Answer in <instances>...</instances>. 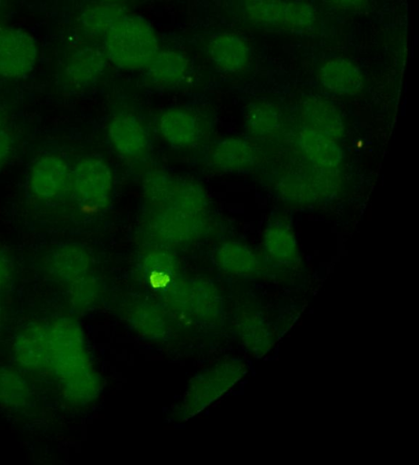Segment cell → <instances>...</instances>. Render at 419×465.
Returning <instances> with one entry per match:
<instances>
[{
	"mask_svg": "<svg viewBox=\"0 0 419 465\" xmlns=\"http://www.w3.org/2000/svg\"><path fill=\"white\" fill-rule=\"evenodd\" d=\"M203 213L162 208L151 221V230L160 241L179 244L198 237L205 229Z\"/></svg>",
	"mask_w": 419,
	"mask_h": 465,
	"instance_id": "cell-5",
	"label": "cell"
},
{
	"mask_svg": "<svg viewBox=\"0 0 419 465\" xmlns=\"http://www.w3.org/2000/svg\"><path fill=\"white\" fill-rule=\"evenodd\" d=\"M13 147L11 134L5 128L0 129V168L5 163Z\"/></svg>",
	"mask_w": 419,
	"mask_h": 465,
	"instance_id": "cell-23",
	"label": "cell"
},
{
	"mask_svg": "<svg viewBox=\"0 0 419 465\" xmlns=\"http://www.w3.org/2000/svg\"><path fill=\"white\" fill-rule=\"evenodd\" d=\"M264 248L267 257L275 264L292 267L299 261L295 234L291 226L282 220L269 223L264 234Z\"/></svg>",
	"mask_w": 419,
	"mask_h": 465,
	"instance_id": "cell-13",
	"label": "cell"
},
{
	"mask_svg": "<svg viewBox=\"0 0 419 465\" xmlns=\"http://www.w3.org/2000/svg\"><path fill=\"white\" fill-rule=\"evenodd\" d=\"M101 1L105 2V3H113V2L118 1V0H101Z\"/></svg>",
	"mask_w": 419,
	"mask_h": 465,
	"instance_id": "cell-27",
	"label": "cell"
},
{
	"mask_svg": "<svg viewBox=\"0 0 419 465\" xmlns=\"http://www.w3.org/2000/svg\"><path fill=\"white\" fill-rule=\"evenodd\" d=\"M103 38L106 58L122 69L145 68L159 51L153 27L137 15H125Z\"/></svg>",
	"mask_w": 419,
	"mask_h": 465,
	"instance_id": "cell-1",
	"label": "cell"
},
{
	"mask_svg": "<svg viewBox=\"0 0 419 465\" xmlns=\"http://www.w3.org/2000/svg\"><path fill=\"white\" fill-rule=\"evenodd\" d=\"M145 191L148 199L162 208L203 213L207 207L206 193L199 184L168 174L148 176Z\"/></svg>",
	"mask_w": 419,
	"mask_h": 465,
	"instance_id": "cell-3",
	"label": "cell"
},
{
	"mask_svg": "<svg viewBox=\"0 0 419 465\" xmlns=\"http://www.w3.org/2000/svg\"><path fill=\"white\" fill-rule=\"evenodd\" d=\"M334 6L352 11H360L368 7L369 0H328Z\"/></svg>",
	"mask_w": 419,
	"mask_h": 465,
	"instance_id": "cell-24",
	"label": "cell"
},
{
	"mask_svg": "<svg viewBox=\"0 0 419 465\" xmlns=\"http://www.w3.org/2000/svg\"><path fill=\"white\" fill-rule=\"evenodd\" d=\"M157 126L164 140L175 147H189L200 137L199 120L186 109L171 108L165 111L158 118Z\"/></svg>",
	"mask_w": 419,
	"mask_h": 465,
	"instance_id": "cell-11",
	"label": "cell"
},
{
	"mask_svg": "<svg viewBox=\"0 0 419 465\" xmlns=\"http://www.w3.org/2000/svg\"><path fill=\"white\" fill-rule=\"evenodd\" d=\"M125 15L122 6L105 3L85 9L80 17L85 34L90 37H104L110 27Z\"/></svg>",
	"mask_w": 419,
	"mask_h": 465,
	"instance_id": "cell-21",
	"label": "cell"
},
{
	"mask_svg": "<svg viewBox=\"0 0 419 465\" xmlns=\"http://www.w3.org/2000/svg\"><path fill=\"white\" fill-rule=\"evenodd\" d=\"M29 185L33 194L41 200H53L63 195L71 186V171L60 156L48 154L33 164Z\"/></svg>",
	"mask_w": 419,
	"mask_h": 465,
	"instance_id": "cell-6",
	"label": "cell"
},
{
	"mask_svg": "<svg viewBox=\"0 0 419 465\" xmlns=\"http://www.w3.org/2000/svg\"><path fill=\"white\" fill-rule=\"evenodd\" d=\"M11 270L10 261L7 256L0 251V282L5 281Z\"/></svg>",
	"mask_w": 419,
	"mask_h": 465,
	"instance_id": "cell-25",
	"label": "cell"
},
{
	"mask_svg": "<svg viewBox=\"0 0 419 465\" xmlns=\"http://www.w3.org/2000/svg\"><path fill=\"white\" fill-rule=\"evenodd\" d=\"M37 45L32 35L22 28L0 26V76L18 79L35 66Z\"/></svg>",
	"mask_w": 419,
	"mask_h": 465,
	"instance_id": "cell-4",
	"label": "cell"
},
{
	"mask_svg": "<svg viewBox=\"0 0 419 465\" xmlns=\"http://www.w3.org/2000/svg\"><path fill=\"white\" fill-rule=\"evenodd\" d=\"M105 52L95 47L76 50L65 67V77L74 86L83 87L95 81L106 66Z\"/></svg>",
	"mask_w": 419,
	"mask_h": 465,
	"instance_id": "cell-15",
	"label": "cell"
},
{
	"mask_svg": "<svg viewBox=\"0 0 419 465\" xmlns=\"http://www.w3.org/2000/svg\"><path fill=\"white\" fill-rule=\"evenodd\" d=\"M108 137L117 153L125 158H140L148 149L147 133L140 120L131 114L113 118L108 125Z\"/></svg>",
	"mask_w": 419,
	"mask_h": 465,
	"instance_id": "cell-7",
	"label": "cell"
},
{
	"mask_svg": "<svg viewBox=\"0 0 419 465\" xmlns=\"http://www.w3.org/2000/svg\"><path fill=\"white\" fill-rule=\"evenodd\" d=\"M219 266L231 273L251 275L260 269V260L246 244L236 241L222 242L215 252Z\"/></svg>",
	"mask_w": 419,
	"mask_h": 465,
	"instance_id": "cell-16",
	"label": "cell"
},
{
	"mask_svg": "<svg viewBox=\"0 0 419 465\" xmlns=\"http://www.w3.org/2000/svg\"><path fill=\"white\" fill-rule=\"evenodd\" d=\"M245 127L255 138H268L281 126V113L275 104L259 101L251 104L244 114Z\"/></svg>",
	"mask_w": 419,
	"mask_h": 465,
	"instance_id": "cell-19",
	"label": "cell"
},
{
	"mask_svg": "<svg viewBox=\"0 0 419 465\" xmlns=\"http://www.w3.org/2000/svg\"><path fill=\"white\" fill-rule=\"evenodd\" d=\"M208 54L214 64L225 73L244 71L251 59V50L246 41L232 33L214 35L208 45Z\"/></svg>",
	"mask_w": 419,
	"mask_h": 465,
	"instance_id": "cell-9",
	"label": "cell"
},
{
	"mask_svg": "<svg viewBox=\"0 0 419 465\" xmlns=\"http://www.w3.org/2000/svg\"><path fill=\"white\" fill-rule=\"evenodd\" d=\"M71 187L80 205L90 210H100L106 206L111 197V170L102 159L85 157L71 171Z\"/></svg>",
	"mask_w": 419,
	"mask_h": 465,
	"instance_id": "cell-2",
	"label": "cell"
},
{
	"mask_svg": "<svg viewBox=\"0 0 419 465\" xmlns=\"http://www.w3.org/2000/svg\"><path fill=\"white\" fill-rule=\"evenodd\" d=\"M211 164L224 172L251 170L256 162L253 145L240 137H226L214 143L209 152Z\"/></svg>",
	"mask_w": 419,
	"mask_h": 465,
	"instance_id": "cell-10",
	"label": "cell"
},
{
	"mask_svg": "<svg viewBox=\"0 0 419 465\" xmlns=\"http://www.w3.org/2000/svg\"><path fill=\"white\" fill-rule=\"evenodd\" d=\"M318 81L327 92L337 95H355L364 87L358 66L344 57H332L320 66Z\"/></svg>",
	"mask_w": 419,
	"mask_h": 465,
	"instance_id": "cell-8",
	"label": "cell"
},
{
	"mask_svg": "<svg viewBox=\"0 0 419 465\" xmlns=\"http://www.w3.org/2000/svg\"><path fill=\"white\" fill-rule=\"evenodd\" d=\"M298 145L305 157L321 168L334 169L344 157L336 140L307 127L300 131Z\"/></svg>",
	"mask_w": 419,
	"mask_h": 465,
	"instance_id": "cell-14",
	"label": "cell"
},
{
	"mask_svg": "<svg viewBox=\"0 0 419 465\" xmlns=\"http://www.w3.org/2000/svg\"><path fill=\"white\" fill-rule=\"evenodd\" d=\"M289 1L286 0H243L246 18L264 27L284 30Z\"/></svg>",
	"mask_w": 419,
	"mask_h": 465,
	"instance_id": "cell-20",
	"label": "cell"
},
{
	"mask_svg": "<svg viewBox=\"0 0 419 465\" xmlns=\"http://www.w3.org/2000/svg\"><path fill=\"white\" fill-rule=\"evenodd\" d=\"M4 127V116L0 111V129Z\"/></svg>",
	"mask_w": 419,
	"mask_h": 465,
	"instance_id": "cell-26",
	"label": "cell"
},
{
	"mask_svg": "<svg viewBox=\"0 0 419 465\" xmlns=\"http://www.w3.org/2000/svg\"><path fill=\"white\" fill-rule=\"evenodd\" d=\"M279 185L283 196L296 203L311 200L314 187L313 183H308L306 179L298 176L286 177L281 181Z\"/></svg>",
	"mask_w": 419,
	"mask_h": 465,
	"instance_id": "cell-22",
	"label": "cell"
},
{
	"mask_svg": "<svg viewBox=\"0 0 419 465\" xmlns=\"http://www.w3.org/2000/svg\"><path fill=\"white\" fill-rule=\"evenodd\" d=\"M89 264L87 251L79 243L65 242L55 247L50 255V267L60 277L72 278L84 273Z\"/></svg>",
	"mask_w": 419,
	"mask_h": 465,
	"instance_id": "cell-18",
	"label": "cell"
},
{
	"mask_svg": "<svg viewBox=\"0 0 419 465\" xmlns=\"http://www.w3.org/2000/svg\"><path fill=\"white\" fill-rule=\"evenodd\" d=\"M304 127L322 133L334 140L344 134V123L337 107L319 96L306 98L301 105Z\"/></svg>",
	"mask_w": 419,
	"mask_h": 465,
	"instance_id": "cell-12",
	"label": "cell"
},
{
	"mask_svg": "<svg viewBox=\"0 0 419 465\" xmlns=\"http://www.w3.org/2000/svg\"><path fill=\"white\" fill-rule=\"evenodd\" d=\"M145 68L147 77L154 84L172 85L185 77L188 70V62L177 52L158 51Z\"/></svg>",
	"mask_w": 419,
	"mask_h": 465,
	"instance_id": "cell-17",
	"label": "cell"
}]
</instances>
